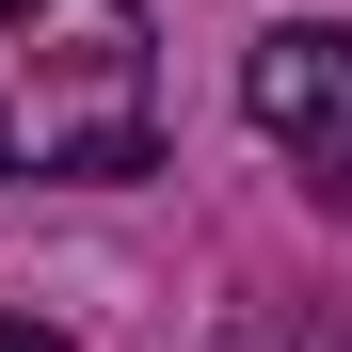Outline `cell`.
I'll return each instance as SVG.
<instances>
[{"instance_id":"2","label":"cell","mask_w":352,"mask_h":352,"mask_svg":"<svg viewBox=\"0 0 352 352\" xmlns=\"http://www.w3.org/2000/svg\"><path fill=\"white\" fill-rule=\"evenodd\" d=\"M241 112H256V144L305 176V192L352 224V32L336 16H288L256 32V65H241Z\"/></svg>"},{"instance_id":"4","label":"cell","mask_w":352,"mask_h":352,"mask_svg":"<svg viewBox=\"0 0 352 352\" xmlns=\"http://www.w3.org/2000/svg\"><path fill=\"white\" fill-rule=\"evenodd\" d=\"M0 352H65V336H48V320H0Z\"/></svg>"},{"instance_id":"1","label":"cell","mask_w":352,"mask_h":352,"mask_svg":"<svg viewBox=\"0 0 352 352\" xmlns=\"http://www.w3.org/2000/svg\"><path fill=\"white\" fill-rule=\"evenodd\" d=\"M160 160V48L144 0H0V176L96 192Z\"/></svg>"},{"instance_id":"3","label":"cell","mask_w":352,"mask_h":352,"mask_svg":"<svg viewBox=\"0 0 352 352\" xmlns=\"http://www.w3.org/2000/svg\"><path fill=\"white\" fill-rule=\"evenodd\" d=\"M224 352H352V336L305 320V305H241V320H224Z\"/></svg>"}]
</instances>
